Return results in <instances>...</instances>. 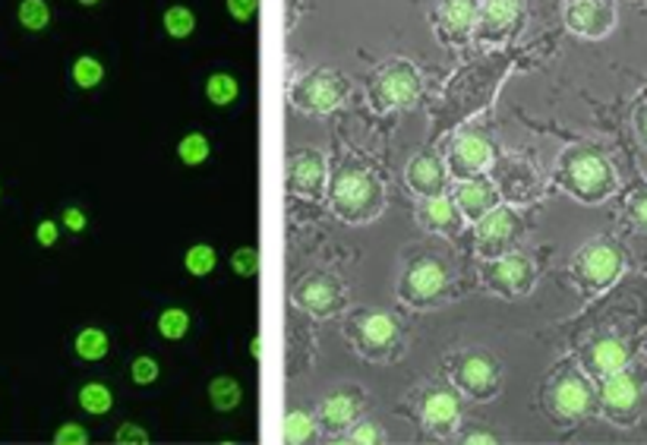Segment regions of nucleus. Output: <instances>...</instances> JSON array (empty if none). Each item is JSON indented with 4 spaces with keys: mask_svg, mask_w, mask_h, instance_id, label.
Returning a JSON list of instances; mask_svg holds the SVG:
<instances>
[{
    "mask_svg": "<svg viewBox=\"0 0 647 445\" xmlns=\"http://www.w3.org/2000/svg\"><path fill=\"white\" fill-rule=\"evenodd\" d=\"M130 376H133L137 386H152L158 379V364L152 357H137L133 367H130Z\"/></svg>",
    "mask_w": 647,
    "mask_h": 445,
    "instance_id": "37",
    "label": "nucleus"
},
{
    "mask_svg": "<svg viewBox=\"0 0 647 445\" xmlns=\"http://www.w3.org/2000/svg\"><path fill=\"white\" fill-rule=\"evenodd\" d=\"M566 26L585 39H604L616 26V7L609 0H571Z\"/></svg>",
    "mask_w": 647,
    "mask_h": 445,
    "instance_id": "11",
    "label": "nucleus"
},
{
    "mask_svg": "<svg viewBox=\"0 0 647 445\" xmlns=\"http://www.w3.org/2000/svg\"><path fill=\"white\" fill-rule=\"evenodd\" d=\"M455 379H458V386L465 388V392H471L477 398H487V395H492L499 388V367H496V360H492L490 354L468 350L458 360V367H455Z\"/></svg>",
    "mask_w": 647,
    "mask_h": 445,
    "instance_id": "12",
    "label": "nucleus"
},
{
    "mask_svg": "<svg viewBox=\"0 0 647 445\" xmlns=\"http://www.w3.org/2000/svg\"><path fill=\"white\" fill-rule=\"evenodd\" d=\"M193 29H197V17H193L187 7H171V10H165V32H168L171 39H190Z\"/></svg>",
    "mask_w": 647,
    "mask_h": 445,
    "instance_id": "33",
    "label": "nucleus"
},
{
    "mask_svg": "<svg viewBox=\"0 0 647 445\" xmlns=\"http://www.w3.org/2000/svg\"><path fill=\"white\" fill-rule=\"evenodd\" d=\"M487 275H490V281L496 288L509 290V294H521V290H528L530 281H534V269H530V263L521 256V253H506V256H499Z\"/></svg>",
    "mask_w": 647,
    "mask_h": 445,
    "instance_id": "14",
    "label": "nucleus"
},
{
    "mask_svg": "<svg viewBox=\"0 0 647 445\" xmlns=\"http://www.w3.org/2000/svg\"><path fill=\"white\" fill-rule=\"evenodd\" d=\"M332 209L348 221H370L382 209V187L367 171H341L332 180Z\"/></svg>",
    "mask_w": 647,
    "mask_h": 445,
    "instance_id": "2",
    "label": "nucleus"
},
{
    "mask_svg": "<svg viewBox=\"0 0 647 445\" xmlns=\"http://www.w3.org/2000/svg\"><path fill=\"white\" fill-rule=\"evenodd\" d=\"M288 184L300 196H319L326 187V158L316 149H303L288 161Z\"/></svg>",
    "mask_w": 647,
    "mask_h": 445,
    "instance_id": "13",
    "label": "nucleus"
},
{
    "mask_svg": "<svg viewBox=\"0 0 647 445\" xmlns=\"http://www.w3.org/2000/svg\"><path fill=\"white\" fill-rule=\"evenodd\" d=\"M420 221L432 228V231H449L458 225V209H455V202L446 199V196H427V202H424V209H420Z\"/></svg>",
    "mask_w": 647,
    "mask_h": 445,
    "instance_id": "24",
    "label": "nucleus"
},
{
    "mask_svg": "<svg viewBox=\"0 0 647 445\" xmlns=\"http://www.w3.org/2000/svg\"><path fill=\"white\" fill-rule=\"evenodd\" d=\"M54 443L58 445H86L89 443V433H86V429H82L79 424H63L58 433H54Z\"/></svg>",
    "mask_w": 647,
    "mask_h": 445,
    "instance_id": "40",
    "label": "nucleus"
},
{
    "mask_svg": "<svg viewBox=\"0 0 647 445\" xmlns=\"http://www.w3.org/2000/svg\"><path fill=\"white\" fill-rule=\"evenodd\" d=\"M209 139L202 134H190L180 139V146H177V156H180V161L183 165H190V168H197V165H202L206 158H209Z\"/></svg>",
    "mask_w": 647,
    "mask_h": 445,
    "instance_id": "34",
    "label": "nucleus"
},
{
    "mask_svg": "<svg viewBox=\"0 0 647 445\" xmlns=\"http://www.w3.org/2000/svg\"><path fill=\"white\" fill-rule=\"evenodd\" d=\"M297 307L313 316H332L335 310H341L345 304V285L335 278V275H326V271H313L307 275L295 290Z\"/></svg>",
    "mask_w": 647,
    "mask_h": 445,
    "instance_id": "9",
    "label": "nucleus"
},
{
    "mask_svg": "<svg viewBox=\"0 0 647 445\" xmlns=\"http://www.w3.org/2000/svg\"><path fill=\"white\" fill-rule=\"evenodd\" d=\"M120 445H146L149 443V433L137 424H123L118 429V436H115Z\"/></svg>",
    "mask_w": 647,
    "mask_h": 445,
    "instance_id": "42",
    "label": "nucleus"
},
{
    "mask_svg": "<svg viewBox=\"0 0 647 445\" xmlns=\"http://www.w3.org/2000/svg\"><path fill=\"white\" fill-rule=\"evenodd\" d=\"M594 405V392H590L588 379L578 369H563L553 386H549V407L556 417L563 421H578L585 417Z\"/></svg>",
    "mask_w": 647,
    "mask_h": 445,
    "instance_id": "7",
    "label": "nucleus"
},
{
    "mask_svg": "<svg viewBox=\"0 0 647 445\" xmlns=\"http://www.w3.org/2000/svg\"><path fill=\"white\" fill-rule=\"evenodd\" d=\"M635 134L641 139V146H645L647 152V96L638 101V108H635Z\"/></svg>",
    "mask_w": 647,
    "mask_h": 445,
    "instance_id": "44",
    "label": "nucleus"
},
{
    "mask_svg": "<svg viewBox=\"0 0 647 445\" xmlns=\"http://www.w3.org/2000/svg\"><path fill=\"white\" fill-rule=\"evenodd\" d=\"M250 354H253V360H259V357H262V338H259V335H253V338H250Z\"/></svg>",
    "mask_w": 647,
    "mask_h": 445,
    "instance_id": "47",
    "label": "nucleus"
},
{
    "mask_svg": "<svg viewBox=\"0 0 647 445\" xmlns=\"http://www.w3.org/2000/svg\"><path fill=\"white\" fill-rule=\"evenodd\" d=\"M477 17L492 32H506V29H511L515 22L521 20V0H480Z\"/></svg>",
    "mask_w": 647,
    "mask_h": 445,
    "instance_id": "23",
    "label": "nucleus"
},
{
    "mask_svg": "<svg viewBox=\"0 0 647 445\" xmlns=\"http://www.w3.org/2000/svg\"><path fill=\"white\" fill-rule=\"evenodd\" d=\"M449 288V275L446 269L436 263V259H417L411 269L405 271V281H401V297L411 300L417 307L439 300Z\"/></svg>",
    "mask_w": 647,
    "mask_h": 445,
    "instance_id": "10",
    "label": "nucleus"
},
{
    "mask_svg": "<svg viewBox=\"0 0 647 445\" xmlns=\"http://www.w3.org/2000/svg\"><path fill=\"white\" fill-rule=\"evenodd\" d=\"M351 92V82L335 70H310L307 77L297 79L291 101L307 115H329L345 96Z\"/></svg>",
    "mask_w": 647,
    "mask_h": 445,
    "instance_id": "5",
    "label": "nucleus"
},
{
    "mask_svg": "<svg viewBox=\"0 0 647 445\" xmlns=\"http://www.w3.org/2000/svg\"><path fill=\"white\" fill-rule=\"evenodd\" d=\"M490 161V146L480 136L465 134L455 139L451 146V171L458 177H474L477 171H484Z\"/></svg>",
    "mask_w": 647,
    "mask_h": 445,
    "instance_id": "17",
    "label": "nucleus"
},
{
    "mask_svg": "<svg viewBox=\"0 0 647 445\" xmlns=\"http://www.w3.org/2000/svg\"><path fill=\"white\" fill-rule=\"evenodd\" d=\"M357 398L354 395H348V392H335V395H329L322 405H319V421H322V426H329L332 433H338V429H348V426L354 424V417H357Z\"/></svg>",
    "mask_w": 647,
    "mask_h": 445,
    "instance_id": "22",
    "label": "nucleus"
},
{
    "mask_svg": "<svg viewBox=\"0 0 647 445\" xmlns=\"http://www.w3.org/2000/svg\"><path fill=\"white\" fill-rule=\"evenodd\" d=\"M86 225H89V218H86V212H82L79 206H67V209H63V228H70L73 234H82L86 231Z\"/></svg>",
    "mask_w": 647,
    "mask_h": 445,
    "instance_id": "43",
    "label": "nucleus"
},
{
    "mask_svg": "<svg viewBox=\"0 0 647 445\" xmlns=\"http://www.w3.org/2000/svg\"><path fill=\"white\" fill-rule=\"evenodd\" d=\"M73 348L82 360H101L108 354V335L101 329H82L73 342Z\"/></svg>",
    "mask_w": 647,
    "mask_h": 445,
    "instance_id": "30",
    "label": "nucleus"
},
{
    "mask_svg": "<svg viewBox=\"0 0 647 445\" xmlns=\"http://www.w3.org/2000/svg\"><path fill=\"white\" fill-rule=\"evenodd\" d=\"M401 326L395 323L389 313H370L357 323L354 329V345L367 360H389L398 348Z\"/></svg>",
    "mask_w": 647,
    "mask_h": 445,
    "instance_id": "6",
    "label": "nucleus"
},
{
    "mask_svg": "<svg viewBox=\"0 0 647 445\" xmlns=\"http://www.w3.org/2000/svg\"><path fill=\"white\" fill-rule=\"evenodd\" d=\"M458 411H461V402L451 388H430L424 395V405H420V417L424 424L442 433V429H451L455 421H458Z\"/></svg>",
    "mask_w": 647,
    "mask_h": 445,
    "instance_id": "16",
    "label": "nucleus"
},
{
    "mask_svg": "<svg viewBox=\"0 0 647 445\" xmlns=\"http://www.w3.org/2000/svg\"><path fill=\"white\" fill-rule=\"evenodd\" d=\"M115 405L111 398V388L101 386V383H89V386L79 388V407L89 411V414H108Z\"/></svg>",
    "mask_w": 647,
    "mask_h": 445,
    "instance_id": "28",
    "label": "nucleus"
},
{
    "mask_svg": "<svg viewBox=\"0 0 647 445\" xmlns=\"http://www.w3.org/2000/svg\"><path fill=\"white\" fill-rule=\"evenodd\" d=\"M556 180L571 196H578L581 202H600V199H607L616 190V171H613V165L597 149H588V146L569 149L566 156L559 158Z\"/></svg>",
    "mask_w": 647,
    "mask_h": 445,
    "instance_id": "1",
    "label": "nucleus"
},
{
    "mask_svg": "<svg viewBox=\"0 0 647 445\" xmlns=\"http://www.w3.org/2000/svg\"><path fill=\"white\" fill-rule=\"evenodd\" d=\"M70 77H73V82H77L79 89H96L101 79H104V67H101L96 58L82 55V58L73 60V67H70Z\"/></svg>",
    "mask_w": 647,
    "mask_h": 445,
    "instance_id": "31",
    "label": "nucleus"
},
{
    "mask_svg": "<svg viewBox=\"0 0 647 445\" xmlns=\"http://www.w3.org/2000/svg\"><path fill=\"white\" fill-rule=\"evenodd\" d=\"M405 177H408V187L417 196H436L442 190V184H446V171H442V165H439L436 156H414L408 161Z\"/></svg>",
    "mask_w": 647,
    "mask_h": 445,
    "instance_id": "20",
    "label": "nucleus"
},
{
    "mask_svg": "<svg viewBox=\"0 0 647 445\" xmlns=\"http://www.w3.org/2000/svg\"><path fill=\"white\" fill-rule=\"evenodd\" d=\"M187 329H190V316L183 310H177V307H171V310H165L158 316V332H161V338H168V342L183 338Z\"/></svg>",
    "mask_w": 647,
    "mask_h": 445,
    "instance_id": "35",
    "label": "nucleus"
},
{
    "mask_svg": "<svg viewBox=\"0 0 647 445\" xmlns=\"http://www.w3.org/2000/svg\"><path fill=\"white\" fill-rule=\"evenodd\" d=\"M626 215H628V221H631V225L647 228V190H638V194L628 196Z\"/></svg>",
    "mask_w": 647,
    "mask_h": 445,
    "instance_id": "39",
    "label": "nucleus"
},
{
    "mask_svg": "<svg viewBox=\"0 0 647 445\" xmlns=\"http://www.w3.org/2000/svg\"><path fill=\"white\" fill-rule=\"evenodd\" d=\"M515 231V218H511L509 209H502V206H492L490 212H484L477 218V228H474V237H477V244H480V250L492 253L499 250L506 240Z\"/></svg>",
    "mask_w": 647,
    "mask_h": 445,
    "instance_id": "18",
    "label": "nucleus"
},
{
    "mask_svg": "<svg viewBox=\"0 0 647 445\" xmlns=\"http://www.w3.org/2000/svg\"><path fill=\"white\" fill-rule=\"evenodd\" d=\"M231 269H235L240 278L256 275V271H259V253H256V247H240V250L231 256Z\"/></svg>",
    "mask_w": 647,
    "mask_h": 445,
    "instance_id": "36",
    "label": "nucleus"
},
{
    "mask_svg": "<svg viewBox=\"0 0 647 445\" xmlns=\"http://www.w3.org/2000/svg\"><path fill=\"white\" fill-rule=\"evenodd\" d=\"M237 96H240V86L231 73H212L206 79V98L218 108H228L231 101H237Z\"/></svg>",
    "mask_w": 647,
    "mask_h": 445,
    "instance_id": "25",
    "label": "nucleus"
},
{
    "mask_svg": "<svg viewBox=\"0 0 647 445\" xmlns=\"http://www.w3.org/2000/svg\"><path fill=\"white\" fill-rule=\"evenodd\" d=\"M209 398H212V405L218 411H235L240 405V398H243V388L231 376H216L212 386H209Z\"/></svg>",
    "mask_w": 647,
    "mask_h": 445,
    "instance_id": "26",
    "label": "nucleus"
},
{
    "mask_svg": "<svg viewBox=\"0 0 647 445\" xmlns=\"http://www.w3.org/2000/svg\"><path fill=\"white\" fill-rule=\"evenodd\" d=\"M17 17H20V26H26L29 32H41L51 26V7L44 0H22Z\"/></svg>",
    "mask_w": 647,
    "mask_h": 445,
    "instance_id": "27",
    "label": "nucleus"
},
{
    "mask_svg": "<svg viewBox=\"0 0 647 445\" xmlns=\"http://www.w3.org/2000/svg\"><path fill=\"white\" fill-rule=\"evenodd\" d=\"M82 7H92V3H99V0H79Z\"/></svg>",
    "mask_w": 647,
    "mask_h": 445,
    "instance_id": "48",
    "label": "nucleus"
},
{
    "mask_svg": "<svg viewBox=\"0 0 647 445\" xmlns=\"http://www.w3.org/2000/svg\"><path fill=\"white\" fill-rule=\"evenodd\" d=\"M420 96V77L408 60H389L386 67L376 70L370 82V101L376 111H392V108H411Z\"/></svg>",
    "mask_w": 647,
    "mask_h": 445,
    "instance_id": "4",
    "label": "nucleus"
},
{
    "mask_svg": "<svg viewBox=\"0 0 647 445\" xmlns=\"http://www.w3.org/2000/svg\"><path fill=\"white\" fill-rule=\"evenodd\" d=\"M477 22V3L474 0H446L439 7V26L451 39H465Z\"/></svg>",
    "mask_w": 647,
    "mask_h": 445,
    "instance_id": "21",
    "label": "nucleus"
},
{
    "mask_svg": "<svg viewBox=\"0 0 647 445\" xmlns=\"http://www.w3.org/2000/svg\"><path fill=\"white\" fill-rule=\"evenodd\" d=\"M259 10V0H228V13L237 22H250Z\"/></svg>",
    "mask_w": 647,
    "mask_h": 445,
    "instance_id": "41",
    "label": "nucleus"
},
{
    "mask_svg": "<svg viewBox=\"0 0 647 445\" xmlns=\"http://www.w3.org/2000/svg\"><path fill=\"white\" fill-rule=\"evenodd\" d=\"M216 266L218 256L209 244H197V247H190L187 256H183V269L190 271V275H197V278L209 275V271H216Z\"/></svg>",
    "mask_w": 647,
    "mask_h": 445,
    "instance_id": "32",
    "label": "nucleus"
},
{
    "mask_svg": "<svg viewBox=\"0 0 647 445\" xmlns=\"http://www.w3.org/2000/svg\"><path fill=\"white\" fill-rule=\"evenodd\" d=\"M451 202H455V209L461 215L480 218V215L490 212L492 206H496V190H492V184L480 180V177H465V180H458Z\"/></svg>",
    "mask_w": 647,
    "mask_h": 445,
    "instance_id": "15",
    "label": "nucleus"
},
{
    "mask_svg": "<svg viewBox=\"0 0 647 445\" xmlns=\"http://www.w3.org/2000/svg\"><path fill=\"white\" fill-rule=\"evenodd\" d=\"M36 240H39L41 247H54L58 244V225L54 221H41L39 228H36Z\"/></svg>",
    "mask_w": 647,
    "mask_h": 445,
    "instance_id": "45",
    "label": "nucleus"
},
{
    "mask_svg": "<svg viewBox=\"0 0 647 445\" xmlns=\"http://www.w3.org/2000/svg\"><path fill=\"white\" fill-rule=\"evenodd\" d=\"M468 445H492L496 443V436H490V433H471L468 439H465Z\"/></svg>",
    "mask_w": 647,
    "mask_h": 445,
    "instance_id": "46",
    "label": "nucleus"
},
{
    "mask_svg": "<svg viewBox=\"0 0 647 445\" xmlns=\"http://www.w3.org/2000/svg\"><path fill=\"white\" fill-rule=\"evenodd\" d=\"M313 417L307 414V411H288L285 414V443L297 445V443H307L310 436H313Z\"/></svg>",
    "mask_w": 647,
    "mask_h": 445,
    "instance_id": "29",
    "label": "nucleus"
},
{
    "mask_svg": "<svg viewBox=\"0 0 647 445\" xmlns=\"http://www.w3.org/2000/svg\"><path fill=\"white\" fill-rule=\"evenodd\" d=\"M623 269H626V256L613 240H590L571 259V275L588 294L609 288L623 275Z\"/></svg>",
    "mask_w": 647,
    "mask_h": 445,
    "instance_id": "3",
    "label": "nucleus"
},
{
    "mask_svg": "<svg viewBox=\"0 0 647 445\" xmlns=\"http://www.w3.org/2000/svg\"><path fill=\"white\" fill-rule=\"evenodd\" d=\"M600 379H604L600 383V407H604V414L613 417V421H619V424L631 421L638 414V405H641V386H638V379L631 373H626V369L600 376Z\"/></svg>",
    "mask_w": 647,
    "mask_h": 445,
    "instance_id": "8",
    "label": "nucleus"
},
{
    "mask_svg": "<svg viewBox=\"0 0 647 445\" xmlns=\"http://www.w3.org/2000/svg\"><path fill=\"white\" fill-rule=\"evenodd\" d=\"M585 364L594 376H609V373H619L628 367V348L626 342L619 338H600L594 342L585 354Z\"/></svg>",
    "mask_w": 647,
    "mask_h": 445,
    "instance_id": "19",
    "label": "nucleus"
},
{
    "mask_svg": "<svg viewBox=\"0 0 647 445\" xmlns=\"http://www.w3.org/2000/svg\"><path fill=\"white\" fill-rule=\"evenodd\" d=\"M345 439H348V443H354V445H374V443H379V439H382V429H379V426H376L374 421H364V424L354 426V429L348 433V436H345Z\"/></svg>",
    "mask_w": 647,
    "mask_h": 445,
    "instance_id": "38",
    "label": "nucleus"
}]
</instances>
